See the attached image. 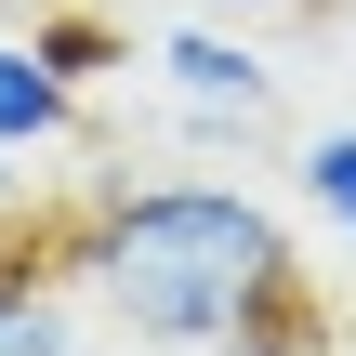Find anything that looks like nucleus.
Masks as SVG:
<instances>
[{"instance_id": "f257e3e1", "label": "nucleus", "mask_w": 356, "mask_h": 356, "mask_svg": "<svg viewBox=\"0 0 356 356\" xmlns=\"http://www.w3.org/2000/svg\"><path fill=\"white\" fill-rule=\"evenodd\" d=\"M53 277L92 304V330H119L132 356H211L225 330H251L264 304L304 291L291 225L225 185V172H159V185H106L66 211Z\"/></svg>"}, {"instance_id": "f03ea898", "label": "nucleus", "mask_w": 356, "mask_h": 356, "mask_svg": "<svg viewBox=\"0 0 356 356\" xmlns=\"http://www.w3.org/2000/svg\"><path fill=\"white\" fill-rule=\"evenodd\" d=\"M145 66H159L172 119H185L198 145H238V132H264V119H277V66H264L238 26H172Z\"/></svg>"}, {"instance_id": "7ed1b4c3", "label": "nucleus", "mask_w": 356, "mask_h": 356, "mask_svg": "<svg viewBox=\"0 0 356 356\" xmlns=\"http://www.w3.org/2000/svg\"><path fill=\"white\" fill-rule=\"evenodd\" d=\"M0 356H106L92 304L53 277V251L40 264H0Z\"/></svg>"}, {"instance_id": "20e7f679", "label": "nucleus", "mask_w": 356, "mask_h": 356, "mask_svg": "<svg viewBox=\"0 0 356 356\" xmlns=\"http://www.w3.org/2000/svg\"><path fill=\"white\" fill-rule=\"evenodd\" d=\"M79 132V79H53L40 53H26V26L0 40V159H40V145H66Z\"/></svg>"}, {"instance_id": "39448f33", "label": "nucleus", "mask_w": 356, "mask_h": 356, "mask_svg": "<svg viewBox=\"0 0 356 356\" xmlns=\"http://www.w3.org/2000/svg\"><path fill=\"white\" fill-rule=\"evenodd\" d=\"M291 185H304V211H317V238L356 264V119L330 132H304V159H291Z\"/></svg>"}, {"instance_id": "423d86ee", "label": "nucleus", "mask_w": 356, "mask_h": 356, "mask_svg": "<svg viewBox=\"0 0 356 356\" xmlns=\"http://www.w3.org/2000/svg\"><path fill=\"white\" fill-rule=\"evenodd\" d=\"M211 356H330V304H317V291H291V304H264L251 330H225Z\"/></svg>"}, {"instance_id": "0eeeda50", "label": "nucleus", "mask_w": 356, "mask_h": 356, "mask_svg": "<svg viewBox=\"0 0 356 356\" xmlns=\"http://www.w3.org/2000/svg\"><path fill=\"white\" fill-rule=\"evenodd\" d=\"M26 53H40L53 79H106V66H119V26H106V13H40Z\"/></svg>"}, {"instance_id": "6e6552de", "label": "nucleus", "mask_w": 356, "mask_h": 356, "mask_svg": "<svg viewBox=\"0 0 356 356\" xmlns=\"http://www.w3.org/2000/svg\"><path fill=\"white\" fill-rule=\"evenodd\" d=\"M13 198H26V172H13V159H0V225H13Z\"/></svg>"}, {"instance_id": "1a4fd4ad", "label": "nucleus", "mask_w": 356, "mask_h": 356, "mask_svg": "<svg viewBox=\"0 0 356 356\" xmlns=\"http://www.w3.org/2000/svg\"><path fill=\"white\" fill-rule=\"evenodd\" d=\"M211 13H291V0H211Z\"/></svg>"}, {"instance_id": "9d476101", "label": "nucleus", "mask_w": 356, "mask_h": 356, "mask_svg": "<svg viewBox=\"0 0 356 356\" xmlns=\"http://www.w3.org/2000/svg\"><path fill=\"white\" fill-rule=\"evenodd\" d=\"M330 356H356V317H343V330H330Z\"/></svg>"}]
</instances>
